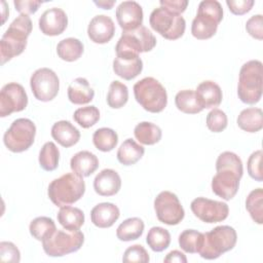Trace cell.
I'll return each mask as SVG.
<instances>
[{
  "instance_id": "6da1fadb",
  "label": "cell",
  "mask_w": 263,
  "mask_h": 263,
  "mask_svg": "<svg viewBox=\"0 0 263 263\" xmlns=\"http://www.w3.org/2000/svg\"><path fill=\"white\" fill-rule=\"evenodd\" d=\"M216 171L212 179L213 192L224 200L232 199L238 191L243 174L241 159L233 152H222L217 158Z\"/></svg>"
},
{
  "instance_id": "7a4b0ae2",
  "label": "cell",
  "mask_w": 263,
  "mask_h": 263,
  "mask_svg": "<svg viewBox=\"0 0 263 263\" xmlns=\"http://www.w3.org/2000/svg\"><path fill=\"white\" fill-rule=\"evenodd\" d=\"M32 28V21L26 14H20L12 21L0 40L1 65L20 55L25 50Z\"/></svg>"
},
{
  "instance_id": "3957f363",
  "label": "cell",
  "mask_w": 263,
  "mask_h": 263,
  "mask_svg": "<svg viewBox=\"0 0 263 263\" xmlns=\"http://www.w3.org/2000/svg\"><path fill=\"white\" fill-rule=\"evenodd\" d=\"M85 192L83 178L74 173H67L51 181L48 185L47 194L57 206H66L78 201Z\"/></svg>"
},
{
  "instance_id": "277c9868",
  "label": "cell",
  "mask_w": 263,
  "mask_h": 263,
  "mask_svg": "<svg viewBox=\"0 0 263 263\" xmlns=\"http://www.w3.org/2000/svg\"><path fill=\"white\" fill-rule=\"evenodd\" d=\"M263 69L262 63L252 60L245 63L239 70L237 96L239 100L249 105L257 104L262 97Z\"/></svg>"
},
{
  "instance_id": "5b68a950",
  "label": "cell",
  "mask_w": 263,
  "mask_h": 263,
  "mask_svg": "<svg viewBox=\"0 0 263 263\" xmlns=\"http://www.w3.org/2000/svg\"><path fill=\"white\" fill-rule=\"evenodd\" d=\"M223 18V8L217 0H203L199 3L196 16L192 21L191 34L199 40L213 37Z\"/></svg>"
},
{
  "instance_id": "8992f818",
  "label": "cell",
  "mask_w": 263,
  "mask_h": 263,
  "mask_svg": "<svg viewBox=\"0 0 263 263\" xmlns=\"http://www.w3.org/2000/svg\"><path fill=\"white\" fill-rule=\"evenodd\" d=\"M236 240L237 234L233 227L228 225L217 226L203 233V241L198 254L206 260L217 259L232 250L236 245Z\"/></svg>"
},
{
  "instance_id": "52a82bcc",
  "label": "cell",
  "mask_w": 263,
  "mask_h": 263,
  "mask_svg": "<svg viewBox=\"0 0 263 263\" xmlns=\"http://www.w3.org/2000/svg\"><path fill=\"white\" fill-rule=\"evenodd\" d=\"M136 101L148 112L159 113L167 105L164 86L153 77H145L134 85Z\"/></svg>"
},
{
  "instance_id": "ba28073f",
  "label": "cell",
  "mask_w": 263,
  "mask_h": 263,
  "mask_svg": "<svg viewBox=\"0 0 263 263\" xmlns=\"http://www.w3.org/2000/svg\"><path fill=\"white\" fill-rule=\"evenodd\" d=\"M84 234L80 230H55L42 240V248L49 257H63L75 253L82 247Z\"/></svg>"
},
{
  "instance_id": "9c48e42d",
  "label": "cell",
  "mask_w": 263,
  "mask_h": 263,
  "mask_svg": "<svg viewBox=\"0 0 263 263\" xmlns=\"http://www.w3.org/2000/svg\"><path fill=\"white\" fill-rule=\"evenodd\" d=\"M156 45V38L151 31L141 26L133 31H123L115 46L116 55H139L141 52L152 50Z\"/></svg>"
},
{
  "instance_id": "30bf717a",
  "label": "cell",
  "mask_w": 263,
  "mask_h": 263,
  "mask_svg": "<svg viewBox=\"0 0 263 263\" xmlns=\"http://www.w3.org/2000/svg\"><path fill=\"white\" fill-rule=\"evenodd\" d=\"M36 125L28 118L15 119L3 136V143L6 148L14 153L28 150L34 143Z\"/></svg>"
},
{
  "instance_id": "8fae6325",
  "label": "cell",
  "mask_w": 263,
  "mask_h": 263,
  "mask_svg": "<svg viewBox=\"0 0 263 263\" xmlns=\"http://www.w3.org/2000/svg\"><path fill=\"white\" fill-rule=\"evenodd\" d=\"M151 28L163 38L176 40L183 36L186 29L185 18L163 7L155 8L149 17Z\"/></svg>"
},
{
  "instance_id": "7c38bea8",
  "label": "cell",
  "mask_w": 263,
  "mask_h": 263,
  "mask_svg": "<svg viewBox=\"0 0 263 263\" xmlns=\"http://www.w3.org/2000/svg\"><path fill=\"white\" fill-rule=\"evenodd\" d=\"M154 210L157 219L171 226L179 224L185 216V211L178 196L171 191H161L155 197Z\"/></svg>"
},
{
  "instance_id": "4fadbf2b",
  "label": "cell",
  "mask_w": 263,
  "mask_h": 263,
  "mask_svg": "<svg viewBox=\"0 0 263 263\" xmlns=\"http://www.w3.org/2000/svg\"><path fill=\"white\" fill-rule=\"evenodd\" d=\"M30 86L34 97L41 102L53 100L60 89L58 75L49 68L37 69L30 78Z\"/></svg>"
},
{
  "instance_id": "5bb4252c",
  "label": "cell",
  "mask_w": 263,
  "mask_h": 263,
  "mask_svg": "<svg viewBox=\"0 0 263 263\" xmlns=\"http://www.w3.org/2000/svg\"><path fill=\"white\" fill-rule=\"evenodd\" d=\"M190 209L194 216L204 223L222 222L229 214L227 203L205 197H197L193 199L191 201Z\"/></svg>"
},
{
  "instance_id": "9a60e30c",
  "label": "cell",
  "mask_w": 263,
  "mask_h": 263,
  "mask_svg": "<svg viewBox=\"0 0 263 263\" xmlns=\"http://www.w3.org/2000/svg\"><path fill=\"white\" fill-rule=\"evenodd\" d=\"M28 105V96L20 83L9 82L0 91V116L6 117L13 112H21Z\"/></svg>"
},
{
  "instance_id": "2e32d148",
  "label": "cell",
  "mask_w": 263,
  "mask_h": 263,
  "mask_svg": "<svg viewBox=\"0 0 263 263\" xmlns=\"http://www.w3.org/2000/svg\"><path fill=\"white\" fill-rule=\"evenodd\" d=\"M116 20L123 31H133L142 26L143 9L136 1H123L116 8Z\"/></svg>"
},
{
  "instance_id": "e0dca14e",
  "label": "cell",
  "mask_w": 263,
  "mask_h": 263,
  "mask_svg": "<svg viewBox=\"0 0 263 263\" xmlns=\"http://www.w3.org/2000/svg\"><path fill=\"white\" fill-rule=\"evenodd\" d=\"M41 33L46 36L61 35L68 26V16L62 8L52 7L45 10L38 21Z\"/></svg>"
},
{
  "instance_id": "ac0fdd59",
  "label": "cell",
  "mask_w": 263,
  "mask_h": 263,
  "mask_svg": "<svg viewBox=\"0 0 263 263\" xmlns=\"http://www.w3.org/2000/svg\"><path fill=\"white\" fill-rule=\"evenodd\" d=\"M115 33V25L112 18L105 14L93 16L87 27V35L89 39L98 44L109 42Z\"/></svg>"
},
{
  "instance_id": "d6986e66",
  "label": "cell",
  "mask_w": 263,
  "mask_h": 263,
  "mask_svg": "<svg viewBox=\"0 0 263 263\" xmlns=\"http://www.w3.org/2000/svg\"><path fill=\"white\" fill-rule=\"evenodd\" d=\"M121 188V179L112 168H104L93 180V189L101 196H112Z\"/></svg>"
},
{
  "instance_id": "ffe728a7",
  "label": "cell",
  "mask_w": 263,
  "mask_h": 263,
  "mask_svg": "<svg viewBox=\"0 0 263 263\" xmlns=\"http://www.w3.org/2000/svg\"><path fill=\"white\" fill-rule=\"evenodd\" d=\"M143 70V62L139 55H127L121 54L116 55L113 61L114 73L125 79L132 80L141 74Z\"/></svg>"
},
{
  "instance_id": "44dd1931",
  "label": "cell",
  "mask_w": 263,
  "mask_h": 263,
  "mask_svg": "<svg viewBox=\"0 0 263 263\" xmlns=\"http://www.w3.org/2000/svg\"><path fill=\"white\" fill-rule=\"evenodd\" d=\"M195 95L199 105L203 109L218 107L223 99L221 87L212 80H204L200 82L195 89Z\"/></svg>"
},
{
  "instance_id": "7402d4cb",
  "label": "cell",
  "mask_w": 263,
  "mask_h": 263,
  "mask_svg": "<svg viewBox=\"0 0 263 263\" xmlns=\"http://www.w3.org/2000/svg\"><path fill=\"white\" fill-rule=\"evenodd\" d=\"M120 211L117 205L111 202H101L90 211V220L99 228L111 227L119 218Z\"/></svg>"
},
{
  "instance_id": "603a6c76",
  "label": "cell",
  "mask_w": 263,
  "mask_h": 263,
  "mask_svg": "<svg viewBox=\"0 0 263 263\" xmlns=\"http://www.w3.org/2000/svg\"><path fill=\"white\" fill-rule=\"evenodd\" d=\"M98 166V157L87 150L77 152L72 156L70 160V167L72 172L81 178L90 176L92 173L96 172Z\"/></svg>"
},
{
  "instance_id": "cb8c5ba5",
  "label": "cell",
  "mask_w": 263,
  "mask_h": 263,
  "mask_svg": "<svg viewBox=\"0 0 263 263\" xmlns=\"http://www.w3.org/2000/svg\"><path fill=\"white\" fill-rule=\"evenodd\" d=\"M51 137L61 146L69 148L78 143L80 132L68 120H60L51 127Z\"/></svg>"
},
{
  "instance_id": "d4e9b609",
  "label": "cell",
  "mask_w": 263,
  "mask_h": 263,
  "mask_svg": "<svg viewBox=\"0 0 263 263\" xmlns=\"http://www.w3.org/2000/svg\"><path fill=\"white\" fill-rule=\"evenodd\" d=\"M95 91L90 87L87 79L83 77L75 78L68 87V99L75 105H84L93 100Z\"/></svg>"
},
{
  "instance_id": "484cf974",
  "label": "cell",
  "mask_w": 263,
  "mask_h": 263,
  "mask_svg": "<svg viewBox=\"0 0 263 263\" xmlns=\"http://www.w3.org/2000/svg\"><path fill=\"white\" fill-rule=\"evenodd\" d=\"M237 125L247 133H257L263 127V113L260 108L243 109L237 117Z\"/></svg>"
},
{
  "instance_id": "4316f807",
  "label": "cell",
  "mask_w": 263,
  "mask_h": 263,
  "mask_svg": "<svg viewBox=\"0 0 263 263\" xmlns=\"http://www.w3.org/2000/svg\"><path fill=\"white\" fill-rule=\"evenodd\" d=\"M145 148L133 139H126L117 150V159L123 165H132L138 162L144 155Z\"/></svg>"
},
{
  "instance_id": "83f0119b",
  "label": "cell",
  "mask_w": 263,
  "mask_h": 263,
  "mask_svg": "<svg viewBox=\"0 0 263 263\" xmlns=\"http://www.w3.org/2000/svg\"><path fill=\"white\" fill-rule=\"evenodd\" d=\"M144 222L138 217L124 220L116 229V236L121 241H130L140 238L144 232Z\"/></svg>"
},
{
  "instance_id": "f1b7e54d",
  "label": "cell",
  "mask_w": 263,
  "mask_h": 263,
  "mask_svg": "<svg viewBox=\"0 0 263 263\" xmlns=\"http://www.w3.org/2000/svg\"><path fill=\"white\" fill-rule=\"evenodd\" d=\"M58 222L68 230H79L84 224V213L70 205L62 206L57 215Z\"/></svg>"
},
{
  "instance_id": "f546056e",
  "label": "cell",
  "mask_w": 263,
  "mask_h": 263,
  "mask_svg": "<svg viewBox=\"0 0 263 263\" xmlns=\"http://www.w3.org/2000/svg\"><path fill=\"white\" fill-rule=\"evenodd\" d=\"M83 43L73 37L65 38L61 40L57 45V53L59 58L66 62L77 61L83 53Z\"/></svg>"
},
{
  "instance_id": "4dcf8cb0",
  "label": "cell",
  "mask_w": 263,
  "mask_h": 263,
  "mask_svg": "<svg viewBox=\"0 0 263 263\" xmlns=\"http://www.w3.org/2000/svg\"><path fill=\"white\" fill-rule=\"evenodd\" d=\"M135 138L143 145H154L161 140L162 132L160 127L152 122L143 121L136 125L134 129Z\"/></svg>"
},
{
  "instance_id": "1f68e13d",
  "label": "cell",
  "mask_w": 263,
  "mask_h": 263,
  "mask_svg": "<svg viewBox=\"0 0 263 263\" xmlns=\"http://www.w3.org/2000/svg\"><path fill=\"white\" fill-rule=\"evenodd\" d=\"M175 104L178 110L186 114H196L203 110L197 101L195 91L192 89L180 90L175 97Z\"/></svg>"
},
{
  "instance_id": "d6a6232c",
  "label": "cell",
  "mask_w": 263,
  "mask_h": 263,
  "mask_svg": "<svg viewBox=\"0 0 263 263\" xmlns=\"http://www.w3.org/2000/svg\"><path fill=\"white\" fill-rule=\"evenodd\" d=\"M92 143L98 150L109 152L116 147L118 143V135L112 128L101 127L93 133Z\"/></svg>"
},
{
  "instance_id": "836d02e7",
  "label": "cell",
  "mask_w": 263,
  "mask_h": 263,
  "mask_svg": "<svg viewBox=\"0 0 263 263\" xmlns=\"http://www.w3.org/2000/svg\"><path fill=\"white\" fill-rule=\"evenodd\" d=\"M146 242L152 251L159 253L168 248L171 243V234L166 229L154 226L148 231Z\"/></svg>"
},
{
  "instance_id": "e575fe53",
  "label": "cell",
  "mask_w": 263,
  "mask_h": 263,
  "mask_svg": "<svg viewBox=\"0 0 263 263\" xmlns=\"http://www.w3.org/2000/svg\"><path fill=\"white\" fill-rule=\"evenodd\" d=\"M29 230L31 235L39 240L42 241L46 237L50 236L55 230V223L49 217H37L31 221Z\"/></svg>"
},
{
  "instance_id": "d590c367",
  "label": "cell",
  "mask_w": 263,
  "mask_h": 263,
  "mask_svg": "<svg viewBox=\"0 0 263 263\" xmlns=\"http://www.w3.org/2000/svg\"><path fill=\"white\" fill-rule=\"evenodd\" d=\"M60 151L53 142H46L39 152V164L46 172L54 171L59 165Z\"/></svg>"
},
{
  "instance_id": "8d00e7d4",
  "label": "cell",
  "mask_w": 263,
  "mask_h": 263,
  "mask_svg": "<svg viewBox=\"0 0 263 263\" xmlns=\"http://www.w3.org/2000/svg\"><path fill=\"white\" fill-rule=\"evenodd\" d=\"M246 209L257 224L263 223V189L252 190L246 199Z\"/></svg>"
},
{
  "instance_id": "74e56055",
  "label": "cell",
  "mask_w": 263,
  "mask_h": 263,
  "mask_svg": "<svg viewBox=\"0 0 263 263\" xmlns=\"http://www.w3.org/2000/svg\"><path fill=\"white\" fill-rule=\"evenodd\" d=\"M128 100V88L127 86L118 81L114 80L109 86L107 93V104L113 109H119L123 107Z\"/></svg>"
},
{
  "instance_id": "f35d334b",
  "label": "cell",
  "mask_w": 263,
  "mask_h": 263,
  "mask_svg": "<svg viewBox=\"0 0 263 263\" xmlns=\"http://www.w3.org/2000/svg\"><path fill=\"white\" fill-rule=\"evenodd\" d=\"M203 241V233L194 230L186 229L179 235L180 248L189 254L198 253Z\"/></svg>"
},
{
  "instance_id": "ab89813d",
  "label": "cell",
  "mask_w": 263,
  "mask_h": 263,
  "mask_svg": "<svg viewBox=\"0 0 263 263\" xmlns=\"http://www.w3.org/2000/svg\"><path fill=\"white\" fill-rule=\"evenodd\" d=\"M73 118L81 127L88 128L99 121L100 111L96 106L81 107L74 112Z\"/></svg>"
},
{
  "instance_id": "60d3db41",
  "label": "cell",
  "mask_w": 263,
  "mask_h": 263,
  "mask_svg": "<svg viewBox=\"0 0 263 263\" xmlns=\"http://www.w3.org/2000/svg\"><path fill=\"white\" fill-rule=\"evenodd\" d=\"M206 126L213 133H221L227 127L228 119L224 111L218 108H214L206 115Z\"/></svg>"
},
{
  "instance_id": "b9f144b4",
  "label": "cell",
  "mask_w": 263,
  "mask_h": 263,
  "mask_svg": "<svg viewBox=\"0 0 263 263\" xmlns=\"http://www.w3.org/2000/svg\"><path fill=\"white\" fill-rule=\"evenodd\" d=\"M262 150L254 151L248 159L247 168L249 176L255 181L262 182L263 181V172H262Z\"/></svg>"
},
{
  "instance_id": "7bdbcfd3",
  "label": "cell",
  "mask_w": 263,
  "mask_h": 263,
  "mask_svg": "<svg viewBox=\"0 0 263 263\" xmlns=\"http://www.w3.org/2000/svg\"><path fill=\"white\" fill-rule=\"evenodd\" d=\"M122 261L124 263H130V262H141V263H147L150 261V257L148 252L145 250V248L141 245H134L128 247L123 254Z\"/></svg>"
},
{
  "instance_id": "ee69618b",
  "label": "cell",
  "mask_w": 263,
  "mask_h": 263,
  "mask_svg": "<svg viewBox=\"0 0 263 263\" xmlns=\"http://www.w3.org/2000/svg\"><path fill=\"white\" fill-rule=\"evenodd\" d=\"M0 260L2 262L18 263L21 261L20 250L11 241H1L0 242Z\"/></svg>"
},
{
  "instance_id": "f6af8a7d",
  "label": "cell",
  "mask_w": 263,
  "mask_h": 263,
  "mask_svg": "<svg viewBox=\"0 0 263 263\" xmlns=\"http://www.w3.org/2000/svg\"><path fill=\"white\" fill-rule=\"evenodd\" d=\"M247 32L255 39H263V16L262 14H256L251 16L246 23Z\"/></svg>"
},
{
  "instance_id": "bcb514c9",
  "label": "cell",
  "mask_w": 263,
  "mask_h": 263,
  "mask_svg": "<svg viewBox=\"0 0 263 263\" xmlns=\"http://www.w3.org/2000/svg\"><path fill=\"white\" fill-rule=\"evenodd\" d=\"M229 10L235 15H242L249 12L255 4L254 0H227Z\"/></svg>"
},
{
  "instance_id": "7dc6e473",
  "label": "cell",
  "mask_w": 263,
  "mask_h": 263,
  "mask_svg": "<svg viewBox=\"0 0 263 263\" xmlns=\"http://www.w3.org/2000/svg\"><path fill=\"white\" fill-rule=\"evenodd\" d=\"M15 10L18 11L21 14H33L35 13L39 6L42 4V1L36 0H15L13 1Z\"/></svg>"
},
{
  "instance_id": "c3c4849f",
  "label": "cell",
  "mask_w": 263,
  "mask_h": 263,
  "mask_svg": "<svg viewBox=\"0 0 263 263\" xmlns=\"http://www.w3.org/2000/svg\"><path fill=\"white\" fill-rule=\"evenodd\" d=\"M159 4H160V7H163L168 11L181 14L186 10L188 1L187 0H160Z\"/></svg>"
},
{
  "instance_id": "681fc988",
  "label": "cell",
  "mask_w": 263,
  "mask_h": 263,
  "mask_svg": "<svg viewBox=\"0 0 263 263\" xmlns=\"http://www.w3.org/2000/svg\"><path fill=\"white\" fill-rule=\"evenodd\" d=\"M163 262L164 263H175V262H177V263H186L187 258L182 252H180L178 250H174V251L170 252L166 255V257L163 259Z\"/></svg>"
},
{
  "instance_id": "f907efd6",
  "label": "cell",
  "mask_w": 263,
  "mask_h": 263,
  "mask_svg": "<svg viewBox=\"0 0 263 263\" xmlns=\"http://www.w3.org/2000/svg\"><path fill=\"white\" fill-rule=\"evenodd\" d=\"M116 0H99V1H93V3L103 9H111L113 5L115 4Z\"/></svg>"
}]
</instances>
